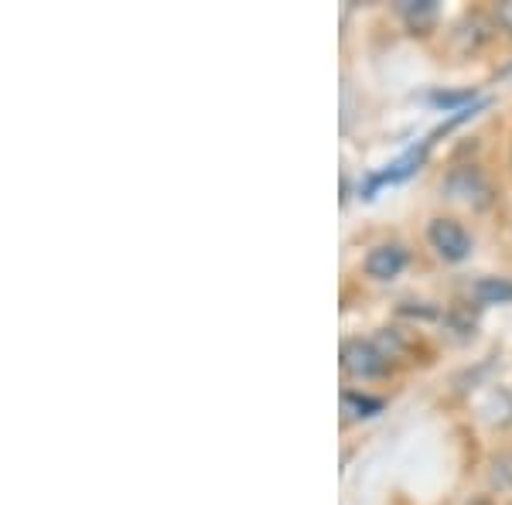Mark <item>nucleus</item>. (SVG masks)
I'll list each match as a JSON object with an SVG mask.
<instances>
[{
	"instance_id": "10",
	"label": "nucleus",
	"mask_w": 512,
	"mask_h": 505,
	"mask_svg": "<svg viewBox=\"0 0 512 505\" xmlns=\"http://www.w3.org/2000/svg\"><path fill=\"white\" fill-rule=\"evenodd\" d=\"M495 14H499V24H502V28H506L509 35H512V0H502L499 11H495Z\"/></svg>"
},
{
	"instance_id": "5",
	"label": "nucleus",
	"mask_w": 512,
	"mask_h": 505,
	"mask_svg": "<svg viewBox=\"0 0 512 505\" xmlns=\"http://www.w3.org/2000/svg\"><path fill=\"white\" fill-rule=\"evenodd\" d=\"M403 267H407V250H403L400 243L376 246V250H369L366 256V273L373 280H393Z\"/></svg>"
},
{
	"instance_id": "1",
	"label": "nucleus",
	"mask_w": 512,
	"mask_h": 505,
	"mask_svg": "<svg viewBox=\"0 0 512 505\" xmlns=\"http://www.w3.org/2000/svg\"><path fill=\"white\" fill-rule=\"evenodd\" d=\"M444 192L451 198H458V202L472 205V209H485V205L495 202V188L492 181L482 175V168H475V164H461V168H454L448 178H444Z\"/></svg>"
},
{
	"instance_id": "6",
	"label": "nucleus",
	"mask_w": 512,
	"mask_h": 505,
	"mask_svg": "<svg viewBox=\"0 0 512 505\" xmlns=\"http://www.w3.org/2000/svg\"><path fill=\"white\" fill-rule=\"evenodd\" d=\"M400 14L414 35H427L437 24V0H403Z\"/></svg>"
},
{
	"instance_id": "7",
	"label": "nucleus",
	"mask_w": 512,
	"mask_h": 505,
	"mask_svg": "<svg viewBox=\"0 0 512 505\" xmlns=\"http://www.w3.org/2000/svg\"><path fill=\"white\" fill-rule=\"evenodd\" d=\"M478 304H509L512 301V280L506 277H482L472 287Z\"/></svg>"
},
{
	"instance_id": "2",
	"label": "nucleus",
	"mask_w": 512,
	"mask_h": 505,
	"mask_svg": "<svg viewBox=\"0 0 512 505\" xmlns=\"http://www.w3.org/2000/svg\"><path fill=\"white\" fill-rule=\"evenodd\" d=\"M342 369L355 379H376V376H386L390 359L376 349V342L349 338V342H342Z\"/></svg>"
},
{
	"instance_id": "8",
	"label": "nucleus",
	"mask_w": 512,
	"mask_h": 505,
	"mask_svg": "<svg viewBox=\"0 0 512 505\" xmlns=\"http://www.w3.org/2000/svg\"><path fill=\"white\" fill-rule=\"evenodd\" d=\"M342 413L349 420H369V417H376V413H383V400L345 389V393H342Z\"/></svg>"
},
{
	"instance_id": "11",
	"label": "nucleus",
	"mask_w": 512,
	"mask_h": 505,
	"mask_svg": "<svg viewBox=\"0 0 512 505\" xmlns=\"http://www.w3.org/2000/svg\"><path fill=\"white\" fill-rule=\"evenodd\" d=\"M472 505H489V502H472Z\"/></svg>"
},
{
	"instance_id": "3",
	"label": "nucleus",
	"mask_w": 512,
	"mask_h": 505,
	"mask_svg": "<svg viewBox=\"0 0 512 505\" xmlns=\"http://www.w3.org/2000/svg\"><path fill=\"white\" fill-rule=\"evenodd\" d=\"M427 151H431V140H420L417 147L403 151L393 164H386L383 171H376V175L369 178L366 185H362V198H373L383 185H396V181H407L410 175H417L420 164L427 161Z\"/></svg>"
},
{
	"instance_id": "4",
	"label": "nucleus",
	"mask_w": 512,
	"mask_h": 505,
	"mask_svg": "<svg viewBox=\"0 0 512 505\" xmlns=\"http://www.w3.org/2000/svg\"><path fill=\"white\" fill-rule=\"evenodd\" d=\"M427 239H431V246L448 263H461L468 253H472V236H468L465 226L454 219H434L431 226H427Z\"/></svg>"
},
{
	"instance_id": "9",
	"label": "nucleus",
	"mask_w": 512,
	"mask_h": 505,
	"mask_svg": "<svg viewBox=\"0 0 512 505\" xmlns=\"http://www.w3.org/2000/svg\"><path fill=\"white\" fill-rule=\"evenodd\" d=\"M431 103L441 106V110H454V113H458V110H465L468 103L475 106L478 99H475V89H461V93H434Z\"/></svg>"
}]
</instances>
